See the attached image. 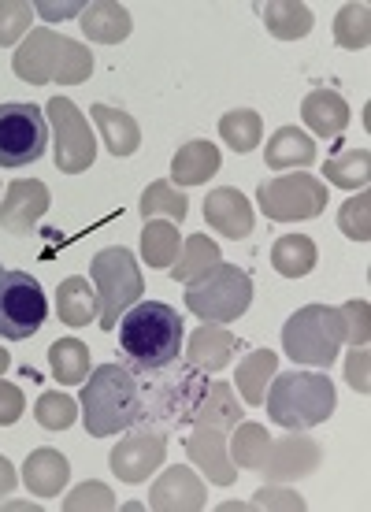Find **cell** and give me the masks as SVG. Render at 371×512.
Listing matches in <instances>:
<instances>
[{"label": "cell", "instance_id": "obj_34", "mask_svg": "<svg viewBox=\"0 0 371 512\" xmlns=\"http://www.w3.org/2000/svg\"><path fill=\"white\" fill-rule=\"evenodd\" d=\"M268 431L260 427V423H238L234 427V468L242 464L249 472H260V464H264V453H268Z\"/></svg>", "mask_w": 371, "mask_h": 512}, {"label": "cell", "instance_id": "obj_39", "mask_svg": "<svg viewBox=\"0 0 371 512\" xmlns=\"http://www.w3.org/2000/svg\"><path fill=\"white\" fill-rule=\"evenodd\" d=\"M26 26H30V4L0 0V45H15Z\"/></svg>", "mask_w": 371, "mask_h": 512}, {"label": "cell", "instance_id": "obj_45", "mask_svg": "<svg viewBox=\"0 0 371 512\" xmlns=\"http://www.w3.org/2000/svg\"><path fill=\"white\" fill-rule=\"evenodd\" d=\"M38 12L45 15V19H60V15H82L86 4H49V0H41Z\"/></svg>", "mask_w": 371, "mask_h": 512}, {"label": "cell", "instance_id": "obj_3", "mask_svg": "<svg viewBox=\"0 0 371 512\" xmlns=\"http://www.w3.org/2000/svg\"><path fill=\"white\" fill-rule=\"evenodd\" d=\"M238 423H242V405L234 401L231 383H216L197 405V427H193L186 449H190V461L219 487H231L238 479V468L227 461V449H223L227 435Z\"/></svg>", "mask_w": 371, "mask_h": 512}, {"label": "cell", "instance_id": "obj_36", "mask_svg": "<svg viewBox=\"0 0 371 512\" xmlns=\"http://www.w3.org/2000/svg\"><path fill=\"white\" fill-rule=\"evenodd\" d=\"M138 212L145 219H153V216H160V212H167L171 219H186V212H190V205H186V197H182L171 182H153L149 190L141 193V205H138Z\"/></svg>", "mask_w": 371, "mask_h": 512}, {"label": "cell", "instance_id": "obj_9", "mask_svg": "<svg viewBox=\"0 0 371 512\" xmlns=\"http://www.w3.org/2000/svg\"><path fill=\"white\" fill-rule=\"evenodd\" d=\"M260 212L275 223H301L316 219L327 208V182H320L308 171H290L279 179H264L256 186Z\"/></svg>", "mask_w": 371, "mask_h": 512}, {"label": "cell", "instance_id": "obj_18", "mask_svg": "<svg viewBox=\"0 0 371 512\" xmlns=\"http://www.w3.org/2000/svg\"><path fill=\"white\" fill-rule=\"evenodd\" d=\"M67 479H71V464H67V457L60 453V449L41 446L26 457L23 483L30 494H38V498H56V494L67 487Z\"/></svg>", "mask_w": 371, "mask_h": 512}, {"label": "cell", "instance_id": "obj_23", "mask_svg": "<svg viewBox=\"0 0 371 512\" xmlns=\"http://www.w3.org/2000/svg\"><path fill=\"white\" fill-rule=\"evenodd\" d=\"M90 116H93V123H97V130H101V138H104V145H108V153H112V156L138 153L141 127L134 123V116L119 112V108H108V104H93Z\"/></svg>", "mask_w": 371, "mask_h": 512}, {"label": "cell", "instance_id": "obj_14", "mask_svg": "<svg viewBox=\"0 0 371 512\" xmlns=\"http://www.w3.org/2000/svg\"><path fill=\"white\" fill-rule=\"evenodd\" d=\"M49 212V186L38 179H15L0 197V227L12 234H30V227Z\"/></svg>", "mask_w": 371, "mask_h": 512}, {"label": "cell", "instance_id": "obj_4", "mask_svg": "<svg viewBox=\"0 0 371 512\" xmlns=\"http://www.w3.org/2000/svg\"><path fill=\"white\" fill-rule=\"evenodd\" d=\"M334 405V383L320 372H275L271 390L264 394L268 420L282 431H312L323 420H331Z\"/></svg>", "mask_w": 371, "mask_h": 512}, {"label": "cell", "instance_id": "obj_25", "mask_svg": "<svg viewBox=\"0 0 371 512\" xmlns=\"http://www.w3.org/2000/svg\"><path fill=\"white\" fill-rule=\"evenodd\" d=\"M78 23L86 30V38L101 41V45H119L130 34V12L123 4H108V0L104 4H90Z\"/></svg>", "mask_w": 371, "mask_h": 512}, {"label": "cell", "instance_id": "obj_1", "mask_svg": "<svg viewBox=\"0 0 371 512\" xmlns=\"http://www.w3.org/2000/svg\"><path fill=\"white\" fill-rule=\"evenodd\" d=\"M182 316L164 301H138L119 316V349L134 372H164L182 353Z\"/></svg>", "mask_w": 371, "mask_h": 512}, {"label": "cell", "instance_id": "obj_29", "mask_svg": "<svg viewBox=\"0 0 371 512\" xmlns=\"http://www.w3.org/2000/svg\"><path fill=\"white\" fill-rule=\"evenodd\" d=\"M219 264V249L216 242H208L205 234H193V238H186L182 242V256L171 264V279L179 282V286H190L193 279H201L208 268H216Z\"/></svg>", "mask_w": 371, "mask_h": 512}, {"label": "cell", "instance_id": "obj_13", "mask_svg": "<svg viewBox=\"0 0 371 512\" xmlns=\"http://www.w3.org/2000/svg\"><path fill=\"white\" fill-rule=\"evenodd\" d=\"M164 453H167L164 435H156V431H134V435H127L112 449V472L123 483H145L164 464Z\"/></svg>", "mask_w": 371, "mask_h": 512}, {"label": "cell", "instance_id": "obj_31", "mask_svg": "<svg viewBox=\"0 0 371 512\" xmlns=\"http://www.w3.org/2000/svg\"><path fill=\"white\" fill-rule=\"evenodd\" d=\"M323 179L338 190H364L371 179V153L368 149H349L342 156H331L323 164Z\"/></svg>", "mask_w": 371, "mask_h": 512}, {"label": "cell", "instance_id": "obj_30", "mask_svg": "<svg viewBox=\"0 0 371 512\" xmlns=\"http://www.w3.org/2000/svg\"><path fill=\"white\" fill-rule=\"evenodd\" d=\"M149 227L141 231V256L149 260V268L164 271L179 260V227L164 219H145Z\"/></svg>", "mask_w": 371, "mask_h": 512}, {"label": "cell", "instance_id": "obj_20", "mask_svg": "<svg viewBox=\"0 0 371 512\" xmlns=\"http://www.w3.org/2000/svg\"><path fill=\"white\" fill-rule=\"evenodd\" d=\"M301 119L316 138H338L349 123V104L342 93L334 90H312L301 101Z\"/></svg>", "mask_w": 371, "mask_h": 512}, {"label": "cell", "instance_id": "obj_22", "mask_svg": "<svg viewBox=\"0 0 371 512\" xmlns=\"http://www.w3.org/2000/svg\"><path fill=\"white\" fill-rule=\"evenodd\" d=\"M56 316H60V323H67V327H86L93 316H101L97 290L90 286V279L71 275V279L60 282V290H56Z\"/></svg>", "mask_w": 371, "mask_h": 512}, {"label": "cell", "instance_id": "obj_6", "mask_svg": "<svg viewBox=\"0 0 371 512\" xmlns=\"http://www.w3.org/2000/svg\"><path fill=\"white\" fill-rule=\"evenodd\" d=\"M338 346H346V323L342 312L327 305H305L282 327V349L294 364L308 368H331Z\"/></svg>", "mask_w": 371, "mask_h": 512}, {"label": "cell", "instance_id": "obj_41", "mask_svg": "<svg viewBox=\"0 0 371 512\" xmlns=\"http://www.w3.org/2000/svg\"><path fill=\"white\" fill-rule=\"evenodd\" d=\"M338 312H342V323H346V342L364 346L368 342V301H349Z\"/></svg>", "mask_w": 371, "mask_h": 512}, {"label": "cell", "instance_id": "obj_33", "mask_svg": "<svg viewBox=\"0 0 371 512\" xmlns=\"http://www.w3.org/2000/svg\"><path fill=\"white\" fill-rule=\"evenodd\" d=\"M264 26L279 41L305 38L308 30H312V12H308L305 4H290V0L286 4H268L264 8Z\"/></svg>", "mask_w": 371, "mask_h": 512}, {"label": "cell", "instance_id": "obj_26", "mask_svg": "<svg viewBox=\"0 0 371 512\" xmlns=\"http://www.w3.org/2000/svg\"><path fill=\"white\" fill-rule=\"evenodd\" d=\"M316 242L308 234H282L279 242L271 245V268L286 275V279H301L316 268Z\"/></svg>", "mask_w": 371, "mask_h": 512}, {"label": "cell", "instance_id": "obj_16", "mask_svg": "<svg viewBox=\"0 0 371 512\" xmlns=\"http://www.w3.org/2000/svg\"><path fill=\"white\" fill-rule=\"evenodd\" d=\"M316 464H320V446L312 438H301V431H294L290 438L268 442L260 472L268 479H297V475L316 472Z\"/></svg>", "mask_w": 371, "mask_h": 512}, {"label": "cell", "instance_id": "obj_28", "mask_svg": "<svg viewBox=\"0 0 371 512\" xmlns=\"http://www.w3.org/2000/svg\"><path fill=\"white\" fill-rule=\"evenodd\" d=\"M49 364L56 383L64 386L86 383V375H90V346L78 342V338H60V342L49 346Z\"/></svg>", "mask_w": 371, "mask_h": 512}, {"label": "cell", "instance_id": "obj_12", "mask_svg": "<svg viewBox=\"0 0 371 512\" xmlns=\"http://www.w3.org/2000/svg\"><path fill=\"white\" fill-rule=\"evenodd\" d=\"M49 119H52V141H56V167L64 175H78L93 164L97 156V141L90 134V123L78 112L67 97H52L49 104Z\"/></svg>", "mask_w": 371, "mask_h": 512}, {"label": "cell", "instance_id": "obj_17", "mask_svg": "<svg viewBox=\"0 0 371 512\" xmlns=\"http://www.w3.org/2000/svg\"><path fill=\"white\" fill-rule=\"evenodd\" d=\"M205 223L216 227L223 238H249L253 234V205L245 201L242 190L234 186H219L205 197Z\"/></svg>", "mask_w": 371, "mask_h": 512}, {"label": "cell", "instance_id": "obj_21", "mask_svg": "<svg viewBox=\"0 0 371 512\" xmlns=\"http://www.w3.org/2000/svg\"><path fill=\"white\" fill-rule=\"evenodd\" d=\"M219 167H223V160H219V149L212 141H186L171 160V179L179 186H205Z\"/></svg>", "mask_w": 371, "mask_h": 512}, {"label": "cell", "instance_id": "obj_47", "mask_svg": "<svg viewBox=\"0 0 371 512\" xmlns=\"http://www.w3.org/2000/svg\"><path fill=\"white\" fill-rule=\"evenodd\" d=\"M8 364H12V357H8V349H0V375L8 372Z\"/></svg>", "mask_w": 371, "mask_h": 512}, {"label": "cell", "instance_id": "obj_32", "mask_svg": "<svg viewBox=\"0 0 371 512\" xmlns=\"http://www.w3.org/2000/svg\"><path fill=\"white\" fill-rule=\"evenodd\" d=\"M219 138L231 145L234 153H253L260 138H264V123L253 108H234L219 119Z\"/></svg>", "mask_w": 371, "mask_h": 512}, {"label": "cell", "instance_id": "obj_11", "mask_svg": "<svg viewBox=\"0 0 371 512\" xmlns=\"http://www.w3.org/2000/svg\"><path fill=\"white\" fill-rule=\"evenodd\" d=\"M49 149V123L38 104H0V167H26Z\"/></svg>", "mask_w": 371, "mask_h": 512}, {"label": "cell", "instance_id": "obj_15", "mask_svg": "<svg viewBox=\"0 0 371 512\" xmlns=\"http://www.w3.org/2000/svg\"><path fill=\"white\" fill-rule=\"evenodd\" d=\"M149 505L160 512H197L205 509V483L193 475V468L175 464L167 468L149 490Z\"/></svg>", "mask_w": 371, "mask_h": 512}, {"label": "cell", "instance_id": "obj_35", "mask_svg": "<svg viewBox=\"0 0 371 512\" xmlns=\"http://www.w3.org/2000/svg\"><path fill=\"white\" fill-rule=\"evenodd\" d=\"M368 4H346L338 19H334V41L342 45V49H368V38H371V23H368Z\"/></svg>", "mask_w": 371, "mask_h": 512}, {"label": "cell", "instance_id": "obj_19", "mask_svg": "<svg viewBox=\"0 0 371 512\" xmlns=\"http://www.w3.org/2000/svg\"><path fill=\"white\" fill-rule=\"evenodd\" d=\"M234 342L231 331H223V323H205L190 334V346H186V364L201 368V372H223L234 360Z\"/></svg>", "mask_w": 371, "mask_h": 512}, {"label": "cell", "instance_id": "obj_10", "mask_svg": "<svg viewBox=\"0 0 371 512\" xmlns=\"http://www.w3.org/2000/svg\"><path fill=\"white\" fill-rule=\"evenodd\" d=\"M49 320V301L30 271H0V338L23 342Z\"/></svg>", "mask_w": 371, "mask_h": 512}, {"label": "cell", "instance_id": "obj_2", "mask_svg": "<svg viewBox=\"0 0 371 512\" xmlns=\"http://www.w3.org/2000/svg\"><path fill=\"white\" fill-rule=\"evenodd\" d=\"M82 423L86 435L108 438L130 431L145 416V390L130 364H101L82 383Z\"/></svg>", "mask_w": 371, "mask_h": 512}, {"label": "cell", "instance_id": "obj_5", "mask_svg": "<svg viewBox=\"0 0 371 512\" xmlns=\"http://www.w3.org/2000/svg\"><path fill=\"white\" fill-rule=\"evenodd\" d=\"M15 75L23 78V82H64V86H78V82H86L93 71V56L78 41L71 38H60V34H52V30H30V38L15 49Z\"/></svg>", "mask_w": 371, "mask_h": 512}, {"label": "cell", "instance_id": "obj_8", "mask_svg": "<svg viewBox=\"0 0 371 512\" xmlns=\"http://www.w3.org/2000/svg\"><path fill=\"white\" fill-rule=\"evenodd\" d=\"M249 305H253L249 275L234 264H223V260L186 286V308L205 323H234L249 312Z\"/></svg>", "mask_w": 371, "mask_h": 512}, {"label": "cell", "instance_id": "obj_27", "mask_svg": "<svg viewBox=\"0 0 371 512\" xmlns=\"http://www.w3.org/2000/svg\"><path fill=\"white\" fill-rule=\"evenodd\" d=\"M275 372H279V357L271 349H256L238 364V390H242L245 405H264L268 379H275Z\"/></svg>", "mask_w": 371, "mask_h": 512}, {"label": "cell", "instance_id": "obj_37", "mask_svg": "<svg viewBox=\"0 0 371 512\" xmlns=\"http://www.w3.org/2000/svg\"><path fill=\"white\" fill-rule=\"evenodd\" d=\"M34 420L45 427V431H67L71 423L78 420V405L60 390H45L34 405Z\"/></svg>", "mask_w": 371, "mask_h": 512}, {"label": "cell", "instance_id": "obj_42", "mask_svg": "<svg viewBox=\"0 0 371 512\" xmlns=\"http://www.w3.org/2000/svg\"><path fill=\"white\" fill-rule=\"evenodd\" d=\"M26 412V397L15 383H4L0 379V427H12L15 420H23Z\"/></svg>", "mask_w": 371, "mask_h": 512}, {"label": "cell", "instance_id": "obj_46", "mask_svg": "<svg viewBox=\"0 0 371 512\" xmlns=\"http://www.w3.org/2000/svg\"><path fill=\"white\" fill-rule=\"evenodd\" d=\"M15 483H19V479H15L12 461H8V457H0V498H4V494H12Z\"/></svg>", "mask_w": 371, "mask_h": 512}, {"label": "cell", "instance_id": "obj_40", "mask_svg": "<svg viewBox=\"0 0 371 512\" xmlns=\"http://www.w3.org/2000/svg\"><path fill=\"white\" fill-rule=\"evenodd\" d=\"M64 509L82 512V509H116V498L104 483H82V487L64 501Z\"/></svg>", "mask_w": 371, "mask_h": 512}, {"label": "cell", "instance_id": "obj_7", "mask_svg": "<svg viewBox=\"0 0 371 512\" xmlns=\"http://www.w3.org/2000/svg\"><path fill=\"white\" fill-rule=\"evenodd\" d=\"M90 279L93 290H97V305H101V331H116L119 316L138 305L141 294H145L138 260L123 245L101 249L90 264Z\"/></svg>", "mask_w": 371, "mask_h": 512}, {"label": "cell", "instance_id": "obj_24", "mask_svg": "<svg viewBox=\"0 0 371 512\" xmlns=\"http://www.w3.org/2000/svg\"><path fill=\"white\" fill-rule=\"evenodd\" d=\"M264 160H268V167H275V171L316 164V138H308L305 130H297V127H279L271 134Z\"/></svg>", "mask_w": 371, "mask_h": 512}, {"label": "cell", "instance_id": "obj_38", "mask_svg": "<svg viewBox=\"0 0 371 512\" xmlns=\"http://www.w3.org/2000/svg\"><path fill=\"white\" fill-rule=\"evenodd\" d=\"M371 193L360 190L357 197H349L346 205H342V212H338V227H342V234L346 238H353V242H368L371 238V219H368V201Z\"/></svg>", "mask_w": 371, "mask_h": 512}, {"label": "cell", "instance_id": "obj_43", "mask_svg": "<svg viewBox=\"0 0 371 512\" xmlns=\"http://www.w3.org/2000/svg\"><path fill=\"white\" fill-rule=\"evenodd\" d=\"M346 372H349V386L360 390V394H368V353H364V346H353Z\"/></svg>", "mask_w": 371, "mask_h": 512}, {"label": "cell", "instance_id": "obj_44", "mask_svg": "<svg viewBox=\"0 0 371 512\" xmlns=\"http://www.w3.org/2000/svg\"><path fill=\"white\" fill-rule=\"evenodd\" d=\"M256 509H271V505H282V509H305V498H297V494H290V490H260L253 501Z\"/></svg>", "mask_w": 371, "mask_h": 512}]
</instances>
